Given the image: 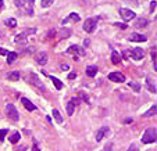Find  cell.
I'll use <instances>...</instances> for the list:
<instances>
[{"mask_svg":"<svg viewBox=\"0 0 157 151\" xmlns=\"http://www.w3.org/2000/svg\"><path fill=\"white\" fill-rule=\"evenodd\" d=\"M33 3L35 0H14L16 7L18 10H22L27 15H33Z\"/></svg>","mask_w":157,"mask_h":151,"instance_id":"cell-1","label":"cell"},{"mask_svg":"<svg viewBox=\"0 0 157 151\" xmlns=\"http://www.w3.org/2000/svg\"><path fill=\"white\" fill-rule=\"evenodd\" d=\"M156 137H157V130L156 127H147L142 136V143L145 144H149V143H154L156 141Z\"/></svg>","mask_w":157,"mask_h":151,"instance_id":"cell-2","label":"cell"},{"mask_svg":"<svg viewBox=\"0 0 157 151\" xmlns=\"http://www.w3.org/2000/svg\"><path fill=\"white\" fill-rule=\"evenodd\" d=\"M99 18H100V17H90V18H86V21L84 22V31L86 32V33H92V32L96 29Z\"/></svg>","mask_w":157,"mask_h":151,"instance_id":"cell-3","label":"cell"},{"mask_svg":"<svg viewBox=\"0 0 157 151\" xmlns=\"http://www.w3.org/2000/svg\"><path fill=\"white\" fill-rule=\"evenodd\" d=\"M33 33H36V28L25 29V31H22L21 33H18V35L14 38V42H16L17 44H18V43H24L25 40H27V38H28L29 35H33Z\"/></svg>","mask_w":157,"mask_h":151,"instance_id":"cell-4","label":"cell"},{"mask_svg":"<svg viewBox=\"0 0 157 151\" xmlns=\"http://www.w3.org/2000/svg\"><path fill=\"white\" fill-rule=\"evenodd\" d=\"M28 82L31 85H33L35 88H38L39 90H42V91H44L46 90V88H44V85L42 83V80L39 79V76L35 74V72H29V75H28Z\"/></svg>","mask_w":157,"mask_h":151,"instance_id":"cell-5","label":"cell"},{"mask_svg":"<svg viewBox=\"0 0 157 151\" xmlns=\"http://www.w3.org/2000/svg\"><path fill=\"white\" fill-rule=\"evenodd\" d=\"M67 53H68V54H73L74 60H78V57H82V56H85V54H86L84 49L79 47V46H77V44L70 46V47L67 49Z\"/></svg>","mask_w":157,"mask_h":151,"instance_id":"cell-6","label":"cell"},{"mask_svg":"<svg viewBox=\"0 0 157 151\" xmlns=\"http://www.w3.org/2000/svg\"><path fill=\"white\" fill-rule=\"evenodd\" d=\"M6 115H7L8 118H11L13 121L20 119V114H18L17 108L14 107L13 104H7V105H6Z\"/></svg>","mask_w":157,"mask_h":151,"instance_id":"cell-7","label":"cell"},{"mask_svg":"<svg viewBox=\"0 0 157 151\" xmlns=\"http://www.w3.org/2000/svg\"><path fill=\"white\" fill-rule=\"evenodd\" d=\"M118 13H120L121 18H122L125 22H128V21L133 20V18L136 17V14H135L132 10H128V8H120V10H118Z\"/></svg>","mask_w":157,"mask_h":151,"instance_id":"cell-8","label":"cell"},{"mask_svg":"<svg viewBox=\"0 0 157 151\" xmlns=\"http://www.w3.org/2000/svg\"><path fill=\"white\" fill-rule=\"evenodd\" d=\"M129 56L132 57L135 61H139V60H142V58L145 57V52H143L141 47H135V49H132V50L129 52Z\"/></svg>","mask_w":157,"mask_h":151,"instance_id":"cell-9","label":"cell"},{"mask_svg":"<svg viewBox=\"0 0 157 151\" xmlns=\"http://www.w3.org/2000/svg\"><path fill=\"white\" fill-rule=\"evenodd\" d=\"M109 79L113 80V82H117V83H122V82H125V76L121 74V72L116 71V72H111V74H109Z\"/></svg>","mask_w":157,"mask_h":151,"instance_id":"cell-10","label":"cell"},{"mask_svg":"<svg viewBox=\"0 0 157 151\" xmlns=\"http://www.w3.org/2000/svg\"><path fill=\"white\" fill-rule=\"evenodd\" d=\"M78 21H81L79 14H77V13H71L67 18H64V20L61 21V24L67 25V24H70V22H78Z\"/></svg>","mask_w":157,"mask_h":151,"instance_id":"cell-11","label":"cell"},{"mask_svg":"<svg viewBox=\"0 0 157 151\" xmlns=\"http://www.w3.org/2000/svg\"><path fill=\"white\" fill-rule=\"evenodd\" d=\"M129 42H146L147 40V38H146L145 35H142V33H136V32H133V33H131V36L128 38Z\"/></svg>","mask_w":157,"mask_h":151,"instance_id":"cell-12","label":"cell"},{"mask_svg":"<svg viewBox=\"0 0 157 151\" xmlns=\"http://www.w3.org/2000/svg\"><path fill=\"white\" fill-rule=\"evenodd\" d=\"M109 132H110V129L107 126L100 127V129L97 130V133H96V141H101L106 135H109Z\"/></svg>","mask_w":157,"mask_h":151,"instance_id":"cell-13","label":"cell"},{"mask_svg":"<svg viewBox=\"0 0 157 151\" xmlns=\"http://www.w3.org/2000/svg\"><path fill=\"white\" fill-rule=\"evenodd\" d=\"M35 61L38 64H40V65H44V64L47 63V54L44 52H39L36 54V57H35Z\"/></svg>","mask_w":157,"mask_h":151,"instance_id":"cell-14","label":"cell"},{"mask_svg":"<svg viewBox=\"0 0 157 151\" xmlns=\"http://www.w3.org/2000/svg\"><path fill=\"white\" fill-rule=\"evenodd\" d=\"M21 103H22V105H24L28 111H35V110H36V107H35L28 99H25V97H21Z\"/></svg>","mask_w":157,"mask_h":151,"instance_id":"cell-15","label":"cell"},{"mask_svg":"<svg viewBox=\"0 0 157 151\" xmlns=\"http://www.w3.org/2000/svg\"><path fill=\"white\" fill-rule=\"evenodd\" d=\"M21 78V74L20 71H11L7 74V79L8 80H13V82H16V80H20Z\"/></svg>","mask_w":157,"mask_h":151,"instance_id":"cell-16","label":"cell"},{"mask_svg":"<svg viewBox=\"0 0 157 151\" xmlns=\"http://www.w3.org/2000/svg\"><path fill=\"white\" fill-rule=\"evenodd\" d=\"M97 74V67L96 65H89V67H86V75L90 76V78H93V76H96Z\"/></svg>","mask_w":157,"mask_h":151,"instance_id":"cell-17","label":"cell"},{"mask_svg":"<svg viewBox=\"0 0 157 151\" xmlns=\"http://www.w3.org/2000/svg\"><path fill=\"white\" fill-rule=\"evenodd\" d=\"M156 111H157V105H156V104H153V105L149 108V111H146L142 116H143V118H147V116H154V115H156Z\"/></svg>","mask_w":157,"mask_h":151,"instance_id":"cell-18","label":"cell"},{"mask_svg":"<svg viewBox=\"0 0 157 151\" xmlns=\"http://www.w3.org/2000/svg\"><path fill=\"white\" fill-rule=\"evenodd\" d=\"M8 140H10V143H11V144H17V143H18V141L21 140L20 132H14V133L10 136V139H8Z\"/></svg>","mask_w":157,"mask_h":151,"instance_id":"cell-19","label":"cell"},{"mask_svg":"<svg viewBox=\"0 0 157 151\" xmlns=\"http://www.w3.org/2000/svg\"><path fill=\"white\" fill-rule=\"evenodd\" d=\"M49 78L52 79V82L54 83V86H56L57 90H61V89H63V82H61L60 79H57L56 76H52V75H49Z\"/></svg>","mask_w":157,"mask_h":151,"instance_id":"cell-20","label":"cell"},{"mask_svg":"<svg viewBox=\"0 0 157 151\" xmlns=\"http://www.w3.org/2000/svg\"><path fill=\"white\" fill-rule=\"evenodd\" d=\"M17 57H18V53H17V52H8V54H7V63L8 64H13L14 61L17 60Z\"/></svg>","mask_w":157,"mask_h":151,"instance_id":"cell-21","label":"cell"},{"mask_svg":"<svg viewBox=\"0 0 157 151\" xmlns=\"http://www.w3.org/2000/svg\"><path fill=\"white\" fill-rule=\"evenodd\" d=\"M146 86H147V89H149L152 93H156V85H154V82L150 78H146Z\"/></svg>","mask_w":157,"mask_h":151,"instance_id":"cell-22","label":"cell"},{"mask_svg":"<svg viewBox=\"0 0 157 151\" xmlns=\"http://www.w3.org/2000/svg\"><path fill=\"white\" fill-rule=\"evenodd\" d=\"M53 116H54V119H56V122H57V123H60V125H61V123L64 122V119H63L61 114L59 112V110H56V108L53 110Z\"/></svg>","mask_w":157,"mask_h":151,"instance_id":"cell-23","label":"cell"},{"mask_svg":"<svg viewBox=\"0 0 157 151\" xmlns=\"http://www.w3.org/2000/svg\"><path fill=\"white\" fill-rule=\"evenodd\" d=\"M120 61H121L120 54H118L116 50H113V52H111V63L117 65V64H120Z\"/></svg>","mask_w":157,"mask_h":151,"instance_id":"cell-24","label":"cell"},{"mask_svg":"<svg viewBox=\"0 0 157 151\" xmlns=\"http://www.w3.org/2000/svg\"><path fill=\"white\" fill-rule=\"evenodd\" d=\"M147 25H149V21L146 20V18H139L136 21V28H145Z\"/></svg>","mask_w":157,"mask_h":151,"instance_id":"cell-25","label":"cell"},{"mask_svg":"<svg viewBox=\"0 0 157 151\" xmlns=\"http://www.w3.org/2000/svg\"><path fill=\"white\" fill-rule=\"evenodd\" d=\"M4 24L7 25L8 28H16L17 27V20L16 18H7V20L4 21Z\"/></svg>","mask_w":157,"mask_h":151,"instance_id":"cell-26","label":"cell"},{"mask_svg":"<svg viewBox=\"0 0 157 151\" xmlns=\"http://www.w3.org/2000/svg\"><path fill=\"white\" fill-rule=\"evenodd\" d=\"M65 110H67V114H68V115L71 116V115L74 114V110H75V105H74V104L71 103V101H68V103H67V105H65Z\"/></svg>","mask_w":157,"mask_h":151,"instance_id":"cell-27","label":"cell"},{"mask_svg":"<svg viewBox=\"0 0 157 151\" xmlns=\"http://www.w3.org/2000/svg\"><path fill=\"white\" fill-rule=\"evenodd\" d=\"M71 35V31H68V29H61V32H60V35H59V38L60 39H67L68 36Z\"/></svg>","mask_w":157,"mask_h":151,"instance_id":"cell-28","label":"cell"},{"mask_svg":"<svg viewBox=\"0 0 157 151\" xmlns=\"http://www.w3.org/2000/svg\"><path fill=\"white\" fill-rule=\"evenodd\" d=\"M53 3H54V0H40V6H42L43 8L50 7Z\"/></svg>","mask_w":157,"mask_h":151,"instance_id":"cell-29","label":"cell"},{"mask_svg":"<svg viewBox=\"0 0 157 151\" xmlns=\"http://www.w3.org/2000/svg\"><path fill=\"white\" fill-rule=\"evenodd\" d=\"M128 86L129 88H132L135 91H141V86H139V83H136V82H129Z\"/></svg>","mask_w":157,"mask_h":151,"instance_id":"cell-30","label":"cell"},{"mask_svg":"<svg viewBox=\"0 0 157 151\" xmlns=\"http://www.w3.org/2000/svg\"><path fill=\"white\" fill-rule=\"evenodd\" d=\"M150 54H152V58H153V68H154V71H156V68H157V65H156V46L152 49Z\"/></svg>","mask_w":157,"mask_h":151,"instance_id":"cell-31","label":"cell"},{"mask_svg":"<svg viewBox=\"0 0 157 151\" xmlns=\"http://www.w3.org/2000/svg\"><path fill=\"white\" fill-rule=\"evenodd\" d=\"M7 133H8V129H0V141L1 143L4 141V137H6Z\"/></svg>","mask_w":157,"mask_h":151,"instance_id":"cell-32","label":"cell"},{"mask_svg":"<svg viewBox=\"0 0 157 151\" xmlns=\"http://www.w3.org/2000/svg\"><path fill=\"white\" fill-rule=\"evenodd\" d=\"M116 27H117V28H120V29H128V25L125 24V22H116Z\"/></svg>","mask_w":157,"mask_h":151,"instance_id":"cell-33","label":"cell"},{"mask_svg":"<svg viewBox=\"0 0 157 151\" xmlns=\"http://www.w3.org/2000/svg\"><path fill=\"white\" fill-rule=\"evenodd\" d=\"M156 0H153V1H152V3H150V13H153V11H156Z\"/></svg>","mask_w":157,"mask_h":151,"instance_id":"cell-34","label":"cell"},{"mask_svg":"<svg viewBox=\"0 0 157 151\" xmlns=\"http://www.w3.org/2000/svg\"><path fill=\"white\" fill-rule=\"evenodd\" d=\"M75 78H77V72H75V71L70 72V75H68V79H70V80H73V79H75Z\"/></svg>","mask_w":157,"mask_h":151,"instance_id":"cell-35","label":"cell"},{"mask_svg":"<svg viewBox=\"0 0 157 151\" xmlns=\"http://www.w3.org/2000/svg\"><path fill=\"white\" fill-rule=\"evenodd\" d=\"M8 54V50H6V49L0 47V56H7Z\"/></svg>","mask_w":157,"mask_h":151,"instance_id":"cell-36","label":"cell"},{"mask_svg":"<svg viewBox=\"0 0 157 151\" xmlns=\"http://www.w3.org/2000/svg\"><path fill=\"white\" fill-rule=\"evenodd\" d=\"M79 94H81V97H82V100H84V101H89V100H88V94H85L84 91H81Z\"/></svg>","mask_w":157,"mask_h":151,"instance_id":"cell-37","label":"cell"},{"mask_svg":"<svg viewBox=\"0 0 157 151\" xmlns=\"http://www.w3.org/2000/svg\"><path fill=\"white\" fill-rule=\"evenodd\" d=\"M32 151H40V148H39V146H38L36 141H35V143H33V146H32Z\"/></svg>","mask_w":157,"mask_h":151,"instance_id":"cell-38","label":"cell"},{"mask_svg":"<svg viewBox=\"0 0 157 151\" xmlns=\"http://www.w3.org/2000/svg\"><path fill=\"white\" fill-rule=\"evenodd\" d=\"M128 151H138V147H136V144H131V147L128 148Z\"/></svg>","mask_w":157,"mask_h":151,"instance_id":"cell-39","label":"cell"},{"mask_svg":"<svg viewBox=\"0 0 157 151\" xmlns=\"http://www.w3.org/2000/svg\"><path fill=\"white\" fill-rule=\"evenodd\" d=\"M60 68H61V69H63V71H67V69H68V65H67V64H61V65H60Z\"/></svg>","mask_w":157,"mask_h":151,"instance_id":"cell-40","label":"cell"},{"mask_svg":"<svg viewBox=\"0 0 157 151\" xmlns=\"http://www.w3.org/2000/svg\"><path fill=\"white\" fill-rule=\"evenodd\" d=\"M54 33H56V32H54V29H50V32H49L47 38H49V39H50V38H52V36H54Z\"/></svg>","mask_w":157,"mask_h":151,"instance_id":"cell-41","label":"cell"},{"mask_svg":"<svg viewBox=\"0 0 157 151\" xmlns=\"http://www.w3.org/2000/svg\"><path fill=\"white\" fill-rule=\"evenodd\" d=\"M132 122H133L132 118H127V119L124 121V123H132Z\"/></svg>","mask_w":157,"mask_h":151,"instance_id":"cell-42","label":"cell"},{"mask_svg":"<svg viewBox=\"0 0 157 151\" xmlns=\"http://www.w3.org/2000/svg\"><path fill=\"white\" fill-rule=\"evenodd\" d=\"M3 6H4V3H3V0H0V10L3 8Z\"/></svg>","mask_w":157,"mask_h":151,"instance_id":"cell-43","label":"cell"},{"mask_svg":"<svg viewBox=\"0 0 157 151\" xmlns=\"http://www.w3.org/2000/svg\"><path fill=\"white\" fill-rule=\"evenodd\" d=\"M84 44H85V46H88V44H89V39H85V42H84Z\"/></svg>","mask_w":157,"mask_h":151,"instance_id":"cell-44","label":"cell"}]
</instances>
